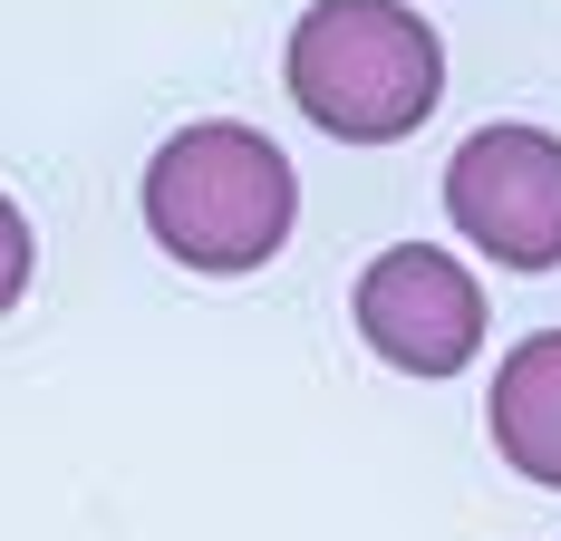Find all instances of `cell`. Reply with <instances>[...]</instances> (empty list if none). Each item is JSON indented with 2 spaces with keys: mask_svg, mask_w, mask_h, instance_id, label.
<instances>
[{
  "mask_svg": "<svg viewBox=\"0 0 561 541\" xmlns=\"http://www.w3.org/2000/svg\"><path fill=\"white\" fill-rule=\"evenodd\" d=\"M484 435L523 484L561 493V329H533L494 368V396H484Z\"/></svg>",
  "mask_w": 561,
  "mask_h": 541,
  "instance_id": "cell-5",
  "label": "cell"
},
{
  "mask_svg": "<svg viewBox=\"0 0 561 541\" xmlns=\"http://www.w3.org/2000/svg\"><path fill=\"white\" fill-rule=\"evenodd\" d=\"M446 222L504 270H561V136L474 126L446 156Z\"/></svg>",
  "mask_w": 561,
  "mask_h": 541,
  "instance_id": "cell-3",
  "label": "cell"
},
{
  "mask_svg": "<svg viewBox=\"0 0 561 541\" xmlns=\"http://www.w3.org/2000/svg\"><path fill=\"white\" fill-rule=\"evenodd\" d=\"M348 310H358V338L407 378H455L484 348V280H465V262L436 242H388L358 270Z\"/></svg>",
  "mask_w": 561,
  "mask_h": 541,
  "instance_id": "cell-4",
  "label": "cell"
},
{
  "mask_svg": "<svg viewBox=\"0 0 561 541\" xmlns=\"http://www.w3.org/2000/svg\"><path fill=\"white\" fill-rule=\"evenodd\" d=\"M30 262H39V242H30V214L0 194V320L20 310V290H30Z\"/></svg>",
  "mask_w": 561,
  "mask_h": 541,
  "instance_id": "cell-6",
  "label": "cell"
},
{
  "mask_svg": "<svg viewBox=\"0 0 561 541\" xmlns=\"http://www.w3.org/2000/svg\"><path fill=\"white\" fill-rule=\"evenodd\" d=\"M280 78L330 146H397L446 97V39L407 0H310Z\"/></svg>",
  "mask_w": 561,
  "mask_h": 541,
  "instance_id": "cell-1",
  "label": "cell"
},
{
  "mask_svg": "<svg viewBox=\"0 0 561 541\" xmlns=\"http://www.w3.org/2000/svg\"><path fill=\"white\" fill-rule=\"evenodd\" d=\"M290 222H300V174L262 126L214 116V126L165 136L146 164V232L165 262L204 270V280L262 270L290 242Z\"/></svg>",
  "mask_w": 561,
  "mask_h": 541,
  "instance_id": "cell-2",
  "label": "cell"
}]
</instances>
